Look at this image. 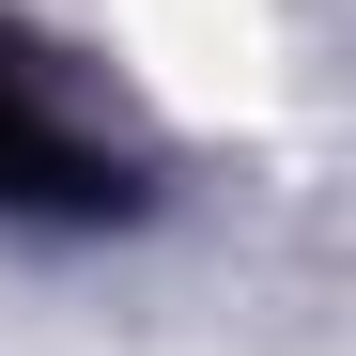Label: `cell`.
Here are the masks:
<instances>
[{
	"label": "cell",
	"mask_w": 356,
	"mask_h": 356,
	"mask_svg": "<svg viewBox=\"0 0 356 356\" xmlns=\"http://www.w3.org/2000/svg\"><path fill=\"white\" fill-rule=\"evenodd\" d=\"M0 202H63V217L124 202V170H108V140L78 124V93L47 63H16V47H0Z\"/></svg>",
	"instance_id": "1"
}]
</instances>
